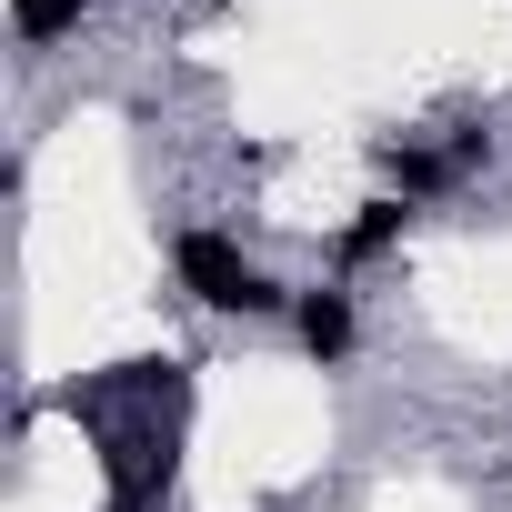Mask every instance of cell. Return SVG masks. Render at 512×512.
<instances>
[{"instance_id":"cell-1","label":"cell","mask_w":512,"mask_h":512,"mask_svg":"<svg viewBox=\"0 0 512 512\" xmlns=\"http://www.w3.org/2000/svg\"><path fill=\"white\" fill-rule=\"evenodd\" d=\"M171 272H181V292H191V302H211V312H241V322H272V312H292V292H282L262 262H241V251H231L221 231H181V241H171Z\"/></svg>"},{"instance_id":"cell-2","label":"cell","mask_w":512,"mask_h":512,"mask_svg":"<svg viewBox=\"0 0 512 512\" xmlns=\"http://www.w3.org/2000/svg\"><path fill=\"white\" fill-rule=\"evenodd\" d=\"M292 332H302V352H312V362H342V352H352V292H342V282L292 292Z\"/></svg>"},{"instance_id":"cell-3","label":"cell","mask_w":512,"mask_h":512,"mask_svg":"<svg viewBox=\"0 0 512 512\" xmlns=\"http://www.w3.org/2000/svg\"><path fill=\"white\" fill-rule=\"evenodd\" d=\"M382 171H392V191L402 201H432V191H452L462 171H452V151H422V141H382Z\"/></svg>"},{"instance_id":"cell-4","label":"cell","mask_w":512,"mask_h":512,"mask_svg":"<svg viewBox=\"0 0 512 512\" xmlns=\"http://www.w3.org/2000/svg\"><path fill=\"white\" fill-rule=\"evenodd\" d=\"M402 221H412V201H372V211L342 231V262H382V251L402 241Z\"/></svg>"},{"instance_id":"cell-5","label":"cell","mask_w":512,"mask_h":512,"mask_svg":"<svg viewBox=\"0 0 512 512\" xmlns=\"http://www.w3.org/2000/svg\"><path fill=\"white\" fill-rule=\"evenodd\" d=\"M11 21H21L31 51H51L61 31H81V0H11Z\"/></svg>"},{"instance_id":"cell-6","label":"cell","mask_w":512,"mask_h":512,"mask_svg":"<svg viewBox=\"0 0 512 512\" xmlns=\"http://www.w3.org/2000/svg\"><path fill=\"white\" fill-rule=\"evenodd\" d=\"M482 161H492V131L462 121V131H452V171H482Z\"/></svg>"}]
</instances>
